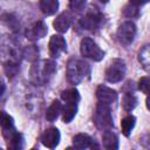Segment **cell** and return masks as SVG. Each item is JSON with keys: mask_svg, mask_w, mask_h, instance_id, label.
Returning <instances> with one entry per match:
<instances>
[{"mask_svg": "<svg viewBox=\"0 0 150 150\" xmlns=\"http://www.w3.org/2000/svg\"><path fill=\"white\" fill-rule=\"evenodd\" d=\"M60 131L56 128H48L47 130H45V132L41 136V142L45 146L49 148V149H54L57 146V144L60 143Z\"/></svg>", "mask_w": 150, "mask_h": 150, "instance_id": "9", "label": "cell"}, {"mask_svg": "<svg viewBox=\"0 0 150 150\" xmlns=\"http://www.w3.org/2000/svg\"><path fill=\"white\" fill-rule=\"evenodd\" d=\"M100 23V15L96 12H89L80 20V25L86 30H94L98 27Z\"/></svg>", "mask_w": 150, "mask_h": 150, "instance_id": "12", "label": "cell"}, {"mask_svg": "<svg viewBox=\"0 0 150 150\" xmlns=\"http://www.w3.org/2000/svg\"><path fill=\"white\" fill-rule=\"evenodd\" d=\"M136 124V117L132 115H128L124 118H122L121 121V129H122V134L124 136H129L131 130L134 129Z\"/></svg>", "mask_w": 150, "mask_h": 150, "instance_id": "21", "label": "cell"}, {"mask_svg": "<svg viewBox=\"0 0 150 150\" xmlns=\"http://www.w3.org/2000/svg\"><path fill=\"white\" fill-rule=\"evenodd\" d=\"M116 36H117V40L121 45L129 46L130 43H132V41L135 40V36H136V26H135V23L131 22V21L123 22L118 27Z\"/></svg>", "mask_w": 150, "mask_h": 150, "instance_id": "6", "label": "cell"}, {"mask_svg": "<svg viewBox=\"0 0 150 150\" xmlns=\"http://www.w3.org/2000/svg\"><path fill=\"white\" fill-rule=\"evenodd\" d=\"M47 32V25L43 21H36L26 29L25 35L29 40H40L46 36Z\"/></svg>", "mask_w": 150, "mask_h": 150, "instance_id": "8", "label": "cell"}, {"mask_svg": "<svg viewBox=\"0 0 150 150\" xmlns=\"http://www.w3.org/2000/svg\"><path fill=\"white\" fill-rule=\"evenodd\" d=\"M55 69H56V66L54 61L43 60L34 63V66L30 69V75L36 83H45L49 80L50 76H53V74L55 73Z\"/></svg>", "mask_w": 150, "mask_h": 150, "instance_id": "1", "label": "cell"}, {"mask_svg": "<svg viewBox=\"0 0 150 150\" xmlns=\"http://www.w3.org/2000/svg\"><path fill=\"white\" fill-rule=\"evenodd\" d=\"M62 112V104L59 100H55L52 102V104L48 107L47 109V112H46V118L49 121V122H54L59 116L60 114Z\"/></svg>", "mask_w": 150, "mask_h": 150, "instance_id": "17", "label": "cell"}, {"mask_svg": "<svg viewBox=\"0 0 150 150\" xmlns=\"http://www.w3.org/2000/svg\"><path fill=\"white\" fill-rule=\"evenodd\" d=\"M87 0H69V6L74 11H79L84 7Z\"/></svg>", "mask_w": 150, "mask_h": 150, "instance_id": "27", "label": "cell"}, {"mask_svg": "<svg viewBox=\"0 0 150 150\" xmlns=\"http://www.w3.org/2000/svg\"><path fill=\"white\" fill-rule=\"evenodd\" d=\"M145 104H146V108H148V110L150 111V95H148V97H146V101H145Z\"/></svg>", "mask_w": 150, "mask_h": 150, "instance_id": "31", "label": "cell"}, {"mask_svg": "<svg viewBox=\"0 0 150 150\" xmlns=\"http://www.w3.org/2000/svg\"><path fill=\"white\" fill-rule=\"evenodd\" d=\"M61 100L66 103H76L80 101V93L76 88H69L61 93Z\"/></svg>", "mask_w": 150, "mask_h": 150, "instance_id": "18", "label": "cell"}, {"mask_svg": "<svg viewBox=\"0 0 150 150\" xmlns=\"http://www.w3.org/2000/svg\"><path fill=\"white\" fill-rule=\"evenodd\" d=\"M4 69H5V73L7 74L8 77H9V76L12 77V76L16 75V73L19 71L18 64L14 63V62H12V61H7V62L5 63V66H4Z\"/></svg>", "mask_w": 150, "mask_h": 150, "instance_id": "25", "label": "cell"}, {"mask_svg": "<svg viewBox=\"0 0 150 150\" xmlns=\"http://www.w3.org/2000/svg\"><path fill=\"white\" fill-rule=\"evenodd\" d=\"M89 73V66L77 59H70L67 64V79L71 84L80 83L83 77Z\"/></svg>", "mask_w": 150, "mask_h": 150, "instance_id": "2", "label": "cell"}, {"mask_svg": "<svg viewBox=\"0 0 150 150\" xmlns=\"http://www.w3.org/2000/svg\"><path fill=\"white\" fill-rule=\"evenodd\" d=\"M22 56L28 61H35L39 56V50L35 46H27L22 52Z\"/></svg>", "mask_w": 150, "mask_h": 150, "instance_id": "24", "label": "cell"}, {"mask_svg": "<svg viewBox=\"0 0 150 150\" xmlns=\"http://www.w3.org/2000/svg\"><path fill=\"white\" fill-rule=\"evenodd\" d=\"M77 104L76 103H66V107L62 110V120L64 123H70L76 116Z\"/></svg>", "mask_w": 150, "mask_h": 150, "instance_id": "19", "label": "cell"}, {"mask_svg": "<svg viewBox=\"0 0 150 150\" xmlns=\"http://www.w3.org/2000/svg\"><path fill=\"white\" fill-rule=\"evenodd\" d=\"M100 1H101V2H102V4H105V2H108V1H109V0H100Z\"/></svg>", "mask_w": 150, "mask_h": 150, "instance_id": "32", "label": "cell"}, {"mask_svg": "<svg viewBox=\"0 0 150 150\" xmlns=\"http://www.w3.org/2000/svg\"><path fill=\"white\" fill-rule=\"evenodd\" d=\"M96 97L98 100V102L102 103H107V104H111L116 101L117 98V93L116 90L107 87V86H98L96 89Z\"/></svg>", "mask_w": 150, "mask_h": 150, "instance_id": "10", "label": "cell"}, {"mask_svg": "<svg viewBox=\"0 0 150 150\" xmlns=\"http://www.w3.org/2000/svg\"><path fill=\"white\" fill-rule=\"evenodd\" d=\"M138 61L142 67L150 73V45L144 46L138 53Z\"/></svg>", "mask_w": 150, "mask_h": 150, "instance_id": "20", "label": "cell"}, {"mask_svg": "<svg viewBox=\"0 0 150 150\" xmlns=\"http://www.w3.org/2000/svg\"><path fill=\"white\" fill-rule=\"evenodd\" d=\"M150 2V0H130V4L134 5L135 7H139V6H143L145 4Z\"/></svg>", "mask_w": 150, "mask_h": 150, "instance_id": "30", "label": "cell"}, {"mask_svg": "<svg viewBox=\"0 0 150 150\" xmlns=\"http://www.w3.org/2000/svg\"><path fill=\"white\" fill-rule=\"evenodd\" d=\"M48 49H49V54L53 57H59L62 53L66 52L67 49V42L63 39L62 35H53L49 40V45H48Z\"/></svg>", "mask_w": 150, "mask_h": 150, "instance_id": "7", "label": "cell"}, {"mask_svg": "<svg viewBox=\"0 0 150 150\" xmlns=\"http://www.w3.org/2000/svg\"><path fill=\"white\" fill-rule=\"evenodd\" d=\"M80 52H81L82 56L91 59L94 61H101L104 57V52L90 38L82 39V41L80 43Z\"/></svg>", "mask_w": 150, "mask_h": 150, "instance_id": "4", "label": "cell"}, {"mask_svg": "<svg viewBox=\"0 0 150 150\" xmlns=\"http://www.w3.org/2000/svg\"><path fill=\"white\" fill-rule=\"evenodd\" d=\"M0 124H1V128H2L4 136H6L7 132H8V134H9V138H11L12 135L15 132V131H14V121H13L12 116H9L7 112L2 111V112H1Z\"/></svg>", "mask_w": 150, "mask_h": 150, "instance_id": "14", "label": "cell"}, {"mask_svg": "<svg viewBox=\"0 0 150 150\" xmlns=\"http://www.w3.org/2000/svg\"><path fill=\"white\" fill-rule=\"evenodd\" d=\"M9 148H12L14 150H20L23 148V137L21 134L15 131L12 135V137L9 138Z\"/></svg>", "mask_w": 150, "mask_h": 150, "instance_id": "23", "label": "cell"}, {"mask_svg": "<svg viewBox=\"0 0 150 150\" xmlns=\"http://www.w3.org/2000/svg\"><path fill=\"white\" fill-rule=\"evenodd\" d=\"M39 6L45 15H53L59 9V0H40Z\"/></svg>", "mask_w": 150, "mask_h": 150, "instance_id": "16", "label": "cell"}, {"mask_svg": "<svg viewBox=\"0 0 150 150\" xmlns=\"http://www.w3.org/2000/svg\"><path fill=\"white\" fill-rule=\"evenodd\" d=\"M93 144V138L87 134H77L73 137V145L76 149H88Z\"/></svg>", "mask_w": 150, "mask_h": 150, "instance_id": "15", "label": "cell"}, {"mask_svg": "<svg viewBox=\"0 0 150 150\" xmlns=\"http://www.w3.org/2000/svg\"><path fill=\"white\" fill-rule=\"evenodd\" d=\"M102 143L103 146L108 150H116L118 149V138L115 132H112L110 129L104 130L102 135Z\"/></svg>", "mask_w": 150, "mask_h": 150, "instance_id": "13", "label": "cell"}, {"mask_svg": "<svg viewBox=\"0 0 150 150\" xmlns=\"http://www.w3.org/2000/svg\"><path fill=\"white\" fill-rule=\"evenodd\" d=\"M125 75V63L121 59L112 60L105 69V79L110 83H116L123 80Z\"/></svg>", "mask_w": 150, "mask_h": 150, "instance_id": "5", "label": "cell"}, {"mask_svg": "<svg viewBox=\"0 0 150 150\" xmlns=\"http://www.w3.org/2000/svg\"><path fill=\"white\" fill-rule=\"evenodd\" d=\"M138 89L145 94V95H150V77H142L138 81Z\"/></svg>", "mask_w": 150, "mask_h": 150, "instance_id": "26", "label": "cell"}, {"mask_svg": "<svg viewBox=\"0 0 150 150\" xmlns=\"http://www.w3.org/2000/svg\"><path fill=\"white\" fill-rule=\"evenodd\" d=\"M94 123L100 130H109L112 127V117L110 112L109 104L98 102L94 112Z\"/></svg>", "mask_w": 150, "mask_h": 150, "instance_id": "3", "label": "cell"}, {"mask_svg": "<svg viewBox=\"0 0 150 150\" xmlns=\"http://www.w3.org/2000/svg\"><path fill=\"white\" fill-rule=\"evenodd\" d=\"M139 144H141L143 148L150 149V134L144 135V136H143V137L139 139Z\"/></svg>", "mask_w": 150, "mask_h": 150, "instance_id": "29", "label": "cell"}, {"mask_svg": "<svg viewBox=\"0 0 150 150\" xmlns=\"http://www.w3.org/2000/svg\"><path fill=\"white\" fill-rule=\"evenodd\" d=\"M130 5H131V4H130ZM124 14H125L127 16H135V15H137V7H135L134 5L125 7Z\"/></svg>", "mask_w": 150, "mask_h": 150, "instance_id": "28", "label": "cell"}, {"mask_svg": "<svg viewBox=\"0 0 150 150\" xmlns=\"http://www.w3.org/2000/svg\"><path fill=\"white\" fill-rule=\"evenodd\" d=\"M137 105V97L131 94V93H127L124 94L123 98H122V107L125 111H131L135 109V107Z\"/></svg>", "mask_w": 150, "mask_h": 150, "instance_id": "22", "label": "cell"}, {"mask_svg": "<svg viewBox=\"0 0 150 150\" xmlns=\"http://www.w3.org/2000/svg\"><path fill=\"white\" fill-rule=\"evenodd\" d=\"M71 15L68 12H62L56 16V19L53 22V26L55 30H57L59 33H66L71 25Z\"/></svg>", "mask_w": 150, "mask_h": 150, "instance_id": "11", "label": "cell"}]
</instances>
